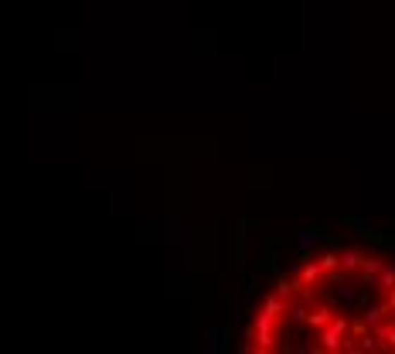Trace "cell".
I'll return each mask as SVG.
<instances>
[{"label": "cell", "mask_w": 395, "mask_h": 354, "mask_svg": "<svg viewBox=\"0 0 395 354\" xmlns=\"http://www.w3.org/2000/svg\"><path fill=\"white\" fill-rule=\"evenodd\" d=\"M245 354H395V259L320 249L279 273L242 327Z\"/></svg>", "instance_id": "6da1fadb"}]
</instances>
